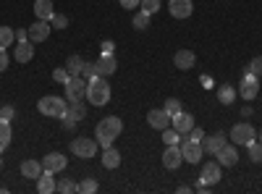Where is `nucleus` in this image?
Here are the masks:
<instances>
[{
	"mask_svg": "<svg viewBox=\"0 0 262 194\" xmlns=\"http://www.w3.org/2000/svg\"><path fill=\"white\" fill-rule=\"evenodd\" d=\"M66 100L69 102L86 100V79L84 76H69V81H66Z\"/></svg>",
	"mask_w": 262,
	"mask_h": 194,
	"instance_id": "39448f33",
	"label": "nucleus"
},
{
	"mask_svg": "<svg viewBox=\"0 0 262 194\" xmlns=\"http://www.w3.org/2000/svg\"><path fill=\"white\" fill-rule=\"evenodd\" d=\"M37 111L48 118H66V111H69V102L58 95H48V97H39L37 102Z\"/></svg>",
	"mask_w": 262,
	"mask_h": 194,
	"instance_id": "7ed1b4c3",
	"label": "nucleus"
},
{
	"mask_svg": "<svg viewBox=\"0 0 262 194\" xmlns=\"http://www.w3.org/2000/svg\"><path fill=\"white\" fill-rule=\"evenodd\" d=\"M181 155H184V163H202V155H205V149H202V144L200 142H189V139H184L181 142Z\"/></svg>",
	"mask_w": 262,
	"mask_h": 194,
	"instance_id": "6e6552de",
	"label": "nucleus"
},
{
	"mask_svg": "<svg viewBox=\"0 0 262 194\" xmlns=\"http://www.w3.org/2000/svg\"><path fill=\"white\" fill-rule=\"evenodd\" d=\"M247 149H249V160L252 163H262V142H249L247 144Z\"/></svg>",
	"mask_w": 262,
	"mask_h": 194,
	"instance_id": "7c9ffc66",
	"label": "nucleus"
},
{
	"mask_svg": "<svg viewBox=\"0 0 262 194\" xmlns=\"http://www.w3.org/2000/svg\"><path fill=\"white\" fill-rule=\"evenodd\" d=\"M233 97H236V90L231 87V84H221V87H217V100H221L223 105H231Z\"/></svg>",
	"mask_w": 262,
	"mask_h": 194,
	"instance_id": "cd10ccee",
	"label": "nucleus"
},
{
	"mask_svg": "<svg viewBox=\"0 0 262 194\" xmlns=\"http://www.w3.org/2000/svg\"><path fill=\"white\" fill-rule=\"evenodd\" d=\"M102 165L107 168V170H113V168H118L121 165V153L111 144V147H105L102 149Z\"/></svg>",
	"mask_w": 262,
	"mask_h": 194,
	"instance_id": "4be33fe9",
	"label": "nucleus"
},
{
	"mask_svg": "<svg viewBox=\"0 0 262 194\" xmlns=\"http://www.w3.org/2000/svg\"><path fill=\"white\" fill-rule=\"evenodd\" d=\"M181 163H184L181 147H179V144H165V153H163V165H165L168 170H176V168H181Z\"/></svg>",
	"mask_w": 262,
	"mask_h": 194,
	"instance_id": "9d476101",
	"label": "nucleus"
},
{
	"mask_svg": "<svg viewBox=\"0 0 262 194\" xmlns=\"http://www.w3.org/2000/svg\"><path fill=\"white\" fill-rule=\"evenodd\" d=\"M13 42H16V32H13L11 27H0V48L8 50Z\"/></svg>",
	"mask_w": 262,
	"mask_h": 194,
	"instance_id": "c85d7f7f",
	"label": "nucleus"
},
{
	"mask_svg": "<svg viewBox=\"0 0 262 194\" xmlns=\"http://www.w3.org/2000/svg\"><path fill=\"white\" fill-rule=\"evenodd\" d=\"M37 191L39 194H53L55 191V176L53 170H42L39 179H37Z\"/></svg>",
	"mask_w": 262,
	"mask_h": 194,
	"instance_id": "412c9836",
	"label": "nucleus"
},
{
	"mask_svg": "<svg viewBox=\"0 0 262 194\" xmlns=\"http://www.w3.org/2000/svg\"><path fill=\"white\" fill-rule=\"evenodd\" d=\"M81 76L90 81V79H95L97 76V69H95V63H84V71H81Z\"/></svg>",
	"mask_w": 262,
	"mask_h": 194,
	"instance_id": "ea45409f",
	"label": "nucleus"
},
{
	"mask_svg": "<svg viewBox=\"0 0 262 194\" xmlns=\"http://www.w3.org/2000/svg\"><path fill=\"white\" fill-rule=\"evenodd\" d=\"M184 111V107H181V100H176V97H168L165 100V113L173 118V116H176V113H181Z\"/></svg>",
	"mask_w": 262,
	"mask_h": 194,
	"instance_id": "473e14b6",
	"label": "nucleus"
},
{
	"mask_svg": "<svg viewBox=\"0 0 262 194\" xmlns=\"http://www.w3.org/2000/svg\"><path fill=\"white\" fill-rule=\"evenodd\" d=\"M170 121H173V128H176L179 134H189L191 128H194V116H191V113H184V111L176 113Z\"/></svg>",
	"mask_w": 262,
	"mask_h": 194,
	"instance_id": "aec40b11",
	"label": "nucleus"
},
{
	"mask_svg": "<svg viewBox=\"0 0 262 194\" xmlns=\"http://www.w3.org/2000/svg\"><path fill=\"white\" fill-rule=\"evenodd\" d=\"M95 69H97V76H113L116 69H118V63H116L113 53H111V55H105V53H102V55L95 60Z\"/></svg>",
	"mask_w": 262,
	"mask_h": 194,
	"instance_id": "2eb2a0df",
	"label": "nucleus"
},
{
	"mask_svg": "<svg viewBox=\"0 0 262 194\" xmlns=\"http://www.w3.org/2000/svg\"><path fill=\"white\" fill-rule=\"evenodd\" d=\"M121 132H123V121L116 118V116H107V118H102V121L97 123L95 139L100 142V147H111V144L121 137Z\"/></svg>",
	"mask_w": 262,
	"mask_h": 194,
	"instance_id": "f257e3e1",
	"label": "nucleus"
},
{
	"mask_svg": "<svg viewBox=\"0 0 262 194\" xmlns=\"http://www.w3.org/2000/svg\"><path fill=\"white\" fill-rule=\"evenodd\" d=\"M247 71H252L254 76H262V55H257L249 66H247Z\"/></svg>",
	"mask_w": 262,
	"mask_h": 194,
	"instance_id": "58836bf2",
	"label": "nucleus"
},
{
	"mask_svg": "<svg viewBox=\"0 0 262 194\" xmlns=\"http://www.w3.org/2000/svg\"><path fill=\"white\" fill-rule=\"evenodd\" d=\"M147 123L152 126V128H168L170 126V116L165 113V107H152V111L147 113Z\"/></svg>",
	"mask_w": 262,
	"mask_h": 194,
	"instance_id": "4468645a",
	"label": "nucleus"
},
{
	"mask_svg": "<svg viewBox=\"0 0 262 194\" xmlns=\"http://www.w3.org/2000/svg\"><path fill=\"white\" fill-rule=\"evenodd\" d=\"M226 144H228V142H226V134H205V139H202L205 155H217Z\"/></svg>",
	"mask_w": 262,
	"mask_h": 194,
	"instance_id": "f8f14e48",
	"label": "nucleus"
},
{
	"mask_svg": "<svg viewBox=\"0 0 262 194\" xmlns=\"http://www.w3.org/2000/svg\"><path fill=\"white\" fill-rule=\"evenodd\" d=\"M86 100L95 107H102V105L111 102V84H107L105 76H95V79L86 81Z\"/></svg>",
	"mask_w": 262,
	"mask_h": 194,
	"instance_id": "f03ea898",
	"label": "nucleus"
},
{
	"mask_svg": "<svg viewBox=\"0 0 262 194\" xmlns=\"http://www.w3.org/2000/svg\"><path fill=\"white\" fill-rule=\"evenodd\" d=\"M16 42H29V29H18L16 32Z\"/></svg>",
	"mask_w": 262,
	"mask_h": 194,
	"instance_id": "49530a36",
	"label": "nucleus"
},
{
	"mask_svg": "<svg viewBox=\"0 0 262 194\" xmlns=\"http://www.w3.org/2000/svg\"><path fill=\"white\" fill-rule=\"evenodd\" d=\"M84 58L81 55H71L69 58V63H66V71H69L71 76H81V71H84Z\"/></svg>",
	"mask_w": 262,
	"mask_h": 194,
	"instance_id": "bb28decb",
	"label": "nucleus"
},
{
	"mask_svg": "<svg viewBox=\"0 0 262 194\" xmlns=\"http://www.w3.org/2000/svg\"><path fill=\"white\" fill-rule=\"evenodd\" d=\"M69 76H71V74L66 71V69H55V71H53V79H55V81H60V84L69 81Z\"/></svg>",
	"mask_w": 262,
	"mask_h": 194,
	"instance_id": "a19ab883",
	"label": "nucleus"
},
{
	"mask_svg": "<svg viewBox=\"0 0 262 194\" xmlns=\"http://www.w3.org/2000/svg\"><path fill=\"white\" fill-rule=\"evenodd\" d=\"M55 191H63V194H76V191H79V184H74L69 176H66V179L55 181Z\"/></svg>",
	"mask_w": 262,
	"mask_h": 194,
	"instance_id": "c756f323",
	"label": "nucleus"
},
{
	"mask_svg": "<svg viewBox=\"0 0 262 194\" xmlns=\"http://www.w3.org/2000/svg\"><path fill=\"white\" fill-rule=\"evenodd\" d=\"M100 50H102L105 55H111V53L116 50V45H113V42H111V39H105V42H102V45H100Z\"/></svg>",
	"mask_w": 262,
	"mask_h": 194,
	"instance_id": "a18cd8bd",
	"label": "nucleus"
},
{
	"mask_svg": "<svg viewBox=\"0 0 262 194\" xmlns=\"http://www.w3.org/2000/svg\"><path fill=\"white\" fill-rule=\"evenodd\" d=\"M118 3H121V8L131 11V8H139V6H142V0H118Z\"/></svg>",
	"mask_w": 262,
	"mask_h": 194,
	"instance_id": "c03bdc74",
	"label": "nucleus"
},
{
	"mask_svg": "<svg viewBox=\"0 0 262 194\" xmlns=\"http://www.w3.org/2000/svg\"><path fill=\"white\" fill-rule=\"evenodd\" d=\"M50 21H42V18H37L34 24L29 27V42H45L48 37H50Z\"/></svg>",
	"mask_w": 262,
	"mask_h": 194,
	"instance_id": "ddd939ff",
	"label": "nucleus"
},
{
	"mask_svg": "<svg viewBox=\"0 0 262 194\" xmlns=\"http://www.w3.org/2000/svg\"><path fill=\"white\" fill-rule=\"evenodd\" d=\"M176 191H179V194H189V191H191V186H179Z\"/></svg>",
	"mask_w": 262,
	"mask_h": 194,
	"instance_id": "09e8293b",
	"label": "nucleus"
},
{
	"mask_svg": "<svg viewBox=\"0 0 262 194\" xmlns=\"http://www.w3.org/2000/svg\"><path fill=\"white\" fill-rule=\"evenodd\" d=\"M163 142H165V144H179V142H181V134L176 132V128L168 126V128H163Z\"/></svg>",
	"mask_w": 262,
	"mask_h": 194,
	"instance_id": "72a5a7b5",
	"label": "nucleus"
},
{
	"mask_svg": "<svg viewBox=\"0 0 262 194\" xmlns=\"http://www.w3.org/2000/svg\"><path fill=\"white\" fill-rule=\"evenodd\" d=\"M8 63H11V58H8L6 48H0V74H3V71H8Z\"/></svg>",
	"mask_w": 262,
	"mask_h": 194,
	"instance_id": "79ce46f5",
	"label": "nucleus"
},
{
	"mask_svg": "<svg viewBox=\"0 0 262 194\" xmlns=\"http://www.w3.org/2000/svg\"><path fill=\"white\" fill-rule=\"evenodd\" d=\"M257 92H259V76H254L252 71H247L244 79H242V84H238V95H242L244 100H254Z\"/></svg>",
	"mask_w": 262,
	"mask_h": 194,
	"instance_id": "0eeeda50",
	"label": "nucleus"
},
{
	"mask_svg": "<svg viewBox=\"0 0 262 194\" xmlns=\"http://www.w3.org/2000/svg\"><path fill=\"white\" fill-rule=\"evenodd\" d=\"M228 137L233 139V144H244V147H247L252 139H257V128L244 121V123H236L231 132H228Z\"/></svg>",
	"mask_w": 262,
	"mask_h": 194,
	"instance_id": "423d86ee",
	"label": "nucleus"
},
{
	"mask_svg": "<svg viewBox=\"0 0 262 194\" xmlns=\"http://www.w3.org/2000/svg\"><path fill=\"white\" fill-rule=\"evenodd\" d=\"M184 139H189V142H200V144H202V139H205V132H202L200 126H194L189 134H184Z\"/></svg>",
	"mask_w": 262,
	"mask_h": 194,
	"instance_id": "4c0bfd02",
	"label": "nucleus"
},
{
	"mask_svg": "<svg viewBox=\"0 0 262 194\" xmlns=\"http://www.w3.org/2000/svg\"><path fill=\"white\" fill-rule=\"evenodd\" d=\"M194 63H196L194 50H176V55H173V66H176L179 71H189V69H194Z\"/></svg>",
	"mask_w": 262,
	"mask_h": 194,
	"instance_id": "a211bd4d",
	"label": "nucleus"
},
{
	"mask_svg": "<svg viewBox=\"0 0 262 194\" xmlns=\"http://www.w3.org/2000/svg\"><path fill=\"white\" fill-rule=\"evenodd\" d=\"M97 149H100V142L95 139V137H76L74 142H71V155H76V158H95L97 155Z\"/></svg>",
	"mask_w": 262,
	"mask_h": 194,
	"instance_id": "20e7f679",
	"label": "nucleus"
},
{
	"mask_svg": "<svg viewBox=\"0 0 262 194\" xmlns=\"http://www.w3.org/2000/svg\"><path fill=\"white\" fill-rule=\"evenodd\" d=\"M79 191H81V194H95V191H97V181H95V179H84V181L79 184Z\"/></svg>",
	"mask_w": 262,
	"mask_h": 194,
	"instance_id": "e433bc0d",
	"label": "nucleus"
},
{
	"mask_svg": "<svg viewBox=\"0 0 262 194\" xmlns=\"http://www.w3.org/2000/svg\"><path fill=\"white\" fill-rule=\"evenodd\" d=\"M13 58H16L18 63H29V60L34 58V42H18Z\"/></svg>",
	"mask_w": 262,
	"mask_h": 194,
	"instance_id": "b1692460",
	"label": "nucleus"
},
{
	"mask_svg": "<svg viewBox=\"0 0 262 194\" xmlns=\"http://www.w3.org/2000/svg\"><path fill=\"white\" fill-rule=\"evenodd\" d=\"M66 165H69V160H66V155H60V153H50V155L42 158V168L53 170V174H60V170H66Z\"/></svg>",
	"mask_w": 262,
	"mask_h": 194,
	"instance_id": "f3484780",
	"label": "nucleus"
},
{
	"mask_svg": "<svg viewBox=\"0 0 262 194\" xmlns=\"http://www.w3.org/2000/svg\"><path fill=\"white\" fill-rule=\"evenodd\" d=\"M42 160H24L21 163V176L24 179H39V174H42Z\"/></svg>",
	"mask_w": 262,
	"mask_h": 194,
	"instance_id": "393cba45",
	"label": "nucleus"
},
{
	"mask_svg": "<svg viewBox=\"0 0 262 194\" xmlns=\"http://www.w3.org/2000/svg\"><path fill=\"white\" fill-rule=\"evenodd\" d=\"M168 11L173 18H189L194 6H191V0H168Z\"/></svg>",
	"mask_w": 262,
	"mask_h": 194,
	"instance_id": "dca6fc26",
	"label": "nucleus"
},
{
	"mask_svg": "<svg viewBox=\"0 0 262 194\" xmlns=\"http://www.w3.org/2000/svg\"><path fill=\"white\" fill-rule=\"evenodd\" d=\"M11 137H13V132H11V121H3V118H0V153H6V149H8Z\"/></svg>",
	"mask_w": 262,
	"mask_h": 194,
	"instance_id": "a878e982",
	"label": "nucleus"
},
{
	"mask_svg": "<svg viewBox=\"0 0 262 194\" xmlns=\"http://www.w3.org/2000/svg\"><path fill=\"white\" fill-rule=\"evenodd\" d=\"M200 179H202V184H207V186H215L217 181L223 179L221 163H217V160H210V163H205V165H202V174H200Z\"/></svg>",
	"mask_w": 262,
	"mask_h": 194,
	"instance_id": "1a4fd4ad",
	"label": "nucleus"
},
{
	"mask_svg": "<svg viewBox=\"0 0 262 194\" xmlns=\"http://www.w3.org/2000/svg\"><path fill=\"white\" fill-rule=\"evenodd\" d=\"M50 27H53V29H66V27H69V16H63V13H53Z\"/></svg>",
	"mask_w": 262,
	"mask_h": 194,
	"instance_id": "c9c22d12",
	"label": "nucleus"
},
{
	"mask_svg": "<svg viewBox=\"0 0 262 194\" xmlns=\"http://www.w3.org/2000/svg\"><path fill=\"white\" fill-rule=\"evenodd\" d=\"M53 13H55L53 0H34V16H37V18L50 21V18H53Z\"/></svg>",
	"mask_w": 262,
	"mask_h": 194,
	"instance_id": "5701e85b",
	"label": "nucleus"
},
{
	"mask_svg": "<svg viewBox=\"0 0 262 194\" xmlns=\"http://www.w3.org/2000/svg\"><path fill=\"white\" fill-rule=\"evenodd\" d=\"M13 116H16L13 105H6V107H0V118H3V121H11Z\"/></svg>",
	"mask_w": 262,
	"mask_h": 194,
	"instance_id": "37998d69",
	"label": "nucleus"
},
{
	"mask_svg": "<svg viewBox=\"0 0 262 194\" xmlns=\"http://www.w3.org/2000/svg\"><path fill=\"white\" fill-rule=\"evenodd\" d=\"M252 113H254V111H252V107H249V105H244V107H242V116H244V118H249Z\"/></svg>",
	"mask_w": 262,
	"mask_h": 194,
	"instance_id": "de8ad7c7",
	"label": "nucleus"
},
{
	"mask_svg": "<svg viewBox=\"0 0 262 194\" xmlns=\"http://www.w3.org/2000/svg\"><path fill=\"white\" fill-rule=\"evenodd\" d=\"M215 160L221 163V168H231V165H236L238 163V153H236V144H226L221 153L215 155Z\"/></svg>",
	"mask_w": 262,
	"mask_h": 194,
	"instance_id": "6ab92c4d",
	"label": "nucleus"
},
{
	"mask_svg": "<svg viewBox=\"0 0 262 194\" xmlns=\"http://www.w3.org/2000/svg\"><path fill=\"white\" fill-rule=\"evenodd\" d=\"M147 27H149V13H144V11H137V13H134V29L144 32Z\"/></svg>",
	"mask_w": 262,
	"mask_h": 194,
	"instance_id": "2f4dec72",
	"label": "nucleus"
},
{
	"mask_svg": "<svg viewBox=\"0 0 262 194\" xmlns=\"http://www.w3.org/2000/svg\"><path fill=\"white\" fill-rule=\"evenodd\" d=\"M84 116H86V105H84V100H79V102H69V111H66V126L69 128H74L79 121H84Z\"/></svg>",
	"mask_w": 262,
	"mask_h": 194,
	"instance_id": "9b49d317",
	"label": "nucleus"
},
{
	"mask_svg": "<svg viewBox=\"0 0 262 194\" xmlns=\"http://www.w3.org/2000/svg\"><path fill=\"white\" fill-rule=\"evenodd\" d=\"M144 13H149V16H155L158 11H160V0H142V6H139Z\"/></svg>",
	"mask_w": 262,
	"mask_h": 194,
	"instance_id": "f704fd0d",
	"label": "nucleus"
},
{
	"mask_svg": "<svg viewBox=\"0 0 262 194\" xmlns=\"http://www.w3.org/2000/svg\"><path fill=\"white\" fill-rule=\"evenodd\" d=\"M257 134H259V142H262V128H259V132H257Z\"/></svg>",
	"mask_w": 262,
	"mask_h": 194,
	"instance_id": "8fccbe9b",
	"label": "nucleus"
}]
</instances>
